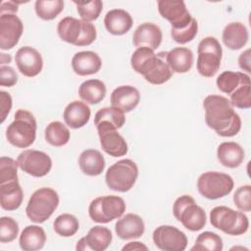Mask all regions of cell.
I'll return each instance as SVG.
<instances>
[{
    "mask_svg": "<svg viewBox=\"0 0 251 251\" xmlns=\"http://www.w3.org/2000/svg\"><path fill=\"white\" fill-rule=\"evenodd\" d=\"M162 38V30L157 25L153 23H143L134 30L132 42L137 48L148 47L155 50L160 46Z\"/></svg>",
    "mask_w": 251,
    "mask_h": 251,
    "instance_id": "cell-17",
    "label": "cell"
},
{
    "mask_svg": "<svg viewBox=\"0 0 251 251\" xmlns=\"http://www.w3.org/2000/svg\"><path fill=\"white\" fill-rule=\"evenodd\" d=\"M249 38L247 27L240 22L227 24L223 30V42L231 50H239L246 45Z\"/></svg>",
    "mask_w": 251,
    "mask_h": 251,
    "instance_id": "cell-25",
    "label": "cell"
},
{
    "mask_svg": "<svg viewBox=\"0 0 251 251\" xmlns=\"http://www.w3.org/2000/svg\"><path fill=\"white\" fill-rule=\"evenodd\" d=\"M173 214L186 229L191 231H198L206 225L207 216L205 211L196 204L190 195H182L176 199Z\"/></svg>",
    "mask_w": 251,
    "mask_h": 251,
    "instance_id": "cell-6",
    "label": "cell"
},
{
    "mask_svg": "<svg viewBox=\"0 0 251 251\" xmlns=\"http://www.w3.org/2000/svg\"><path fill=\"white\" fill-rule=\"evenodd\" d=\"M34 9L40 19L51 21L63 11L64 2L62 0H37Z\"/></svg>",
    "mask_w": 251,
    "mask_h": 251,
    "instance_id": "cell-37",
    "label": "cell"
},
{
    "mask_svg": "<svg viewBox=\"0 0 251 251\" xmlns=\"http://www.w3.org/2000/svg\"><path fill=\"white\" fill-rule=\"evenodd\" d=\"M167 52L158 53L159 60L155 66V68L144 76L145 80L152 84H163L167 82L173 75V72L170 69L169 65L166 62Z\"/></svg>",
    "mask_w": 251,
    "mask_h": 251,
    "instance_id": "cell-35",
    "label": "cell"
},
{
    "mask_svg": "<svg viewBox=\"0 0 251 251\" xmlns=\"http://www.w3.org/2000/svg\"><path fill=\"white\" fill-rule=\"evenodd\" d=\"M211 225L229 235H241L249 227V221L243 212L229 207L217 206L210 212Z\"/></svg>",
    "mask_w": 251,
    "mask_h": 251,
    "instance_id": "cell-5",
    "label": "cell"
},
{
    "mask_svg": "<svg viewBox=\"0 0 251 251\" xmlns=\"http://www.w3.org/2000/svg\"><path fill=\"white\" fill-rule=\"evenodd\" d=\"M133 21L128 12L124 9H113L107 12L104 18L106 29L114 35H123L132 26Z\"/></svg>",
    "mask_w": 251,
    "mask_h": 251,
    "instance_id": "cell-21",
    "label": "cell"
},
{
    "mask_svg": "<svg viewBox=\"0 0 251 251\" xmlns=\"http://www.w3.org/2000/svg\"><path fill=\"white\" fill-rule=\"evenodd\" d=\"M15 62L22 75L27 77H33L42 71L43 60L40 53L33 47H21L15 56Z\"/></svg>",
    "mask_w": 251,
    "mask_h": 251,
    "instance_id": "cell-15",
    "label": "cell"
},
{
    "mask_svg": "<svg viewBox=\"0 0 251 251\" xmlns=\"http://www.w3.org/2000/svg\"><path fill=\"white\" fill-rule=\"evenodd\" d=\"M112 107L118 108L124 113L132 111L140 101V93L131 85H121L113 90L110 97Z\"/></svg>",
    "mask_w": 251,
    "mask_h": 251,
    "instance_id": "cell-18",
    "label": "cell"
},
{
    "mask_svg": "<svg viewBox=\"0 0 251 251\" xmlns=\"http://www.w3.org/2000/svg\"><path fill=\"white\" fill-rule=\"evenodd\" d=\"M24 199V193L19 181H10L0 184V205L6 211L17 210Z\"/></svg>",
    "mask_w": 251,
    "mask_h": 251,
    "instance_id": "cell-30",
    "label": "cell"
},
{
    "mask_svg": "<svg viewBox=\"0 0 251 251\" xmlns=\"http://www.w3.org/2000/svg\"><path fill=\"white\" fill-rule=\"evenodd\" d=\"M54 230L63 237H70L76 233L79 227L78 220L71 214H62L58 216L53 224Z\"/></svg>",
    "mask_w": 251,
    "mask_h": 251,
    "instance_id": "cell-36",
    "label": "cell"
},
{
    "mask_svg": "<svg viewBox=\"0 0 251 251\" xmlns=\"http://www.w3.org/2000/svg\"><path fill=\"white\" fill-rule=\"evenodd\" d=\"M155 245L163 251H183L187 246V237L177 227L163 225L153 231Z\"/></svg>",
    "mask_w": 251,
    "mask_h": 251,
    "instance_id": "cell-12",
    "label": "cell"
},
{
    "mask_svg": "<svg viewBox=\"0 0 251 251\" xmlns=\"http://www.w3.org/2000/svg\"><path fill=\"white\" fill-rule=\"evenodd\" d=\"M223 246V239L220 235L212 231H204L198 235L191 250L222 251Z\"/></svg>",
    "mask_w": 251,
    "mask_h": 251,
    "instance_id": "cell-38",
    "label": "cell"
},
{
    "mask_svg": "<svg viewBox=\"0 0 251 251\" xmlns=\"http://www.w3.org/2000/svg\"><path fill=\"white\" fill-rule=\"evenodd\" d=\"M0 104H1V121H0V123L3 124L12 109V97L8 92L3 91V90L0 91Z\"/></svg>",
    "mask_w": 251,
    "mask_h": 251,
    "instance_id": "cell-46",
    "label": "cell"
},
{
    "mask_svg": "<svg viewBox=\"0 0 251 251\" xmlns=\"http://www.w3.org/2000/svg\"><path fill=\"white\" fill-rule=\"evenodd\" d=\"M197 31H198V23L193 18L190 25L184 28H181V29L171 28V36L176 42L179 44H185L194 39V37L197 34Z\"/></svg>",
    "mask_w": 251,
    "mask_h": 251,
    "instance_id": "cell-43",
    "label": "cell"
},
{
    "mask_svg": "<svg viewBox=\"0 0 251 251\" xmlns=\"http://www.w3.org/2000/svg\"><path fill=\"white\" fill-rule=\"evenodd\" d=\"M244 150L236 142H223L217 150L219 162L226 168H237L244 160Z\"/></svg>",
    "mask_w": 251,
    "mask_h": 251,
    "instance_id": "cell-28",
    "label": "cell"
},
{
    "mask_svg": "<svg viewBox=\"0 0 251 251\" xmlns=\"http://www.w3.org/2000/svg\"><path fill=\"white\" fill-rule=\"evenodd\" d=\"M250 76L241 72L226 71L217 77V86L223 93L230 95L244 80Z\"/></svg>",
    "mask_w": 251,
    "mask_h": 251,
    "instance_id": "cell-34",
    "label": "cell"
},
{
    "mask_svg": "<svg viewBox=\"0 0 251 251\" xmlns=\"http://www.w3.org/2000/svg\"><path fill=\"white\" fill-rule=\"evenodd\" d=\"M196 68L198 73L205 77L214 76L221 67L223 49L219 40L214 36L203 38L197 48Z\"/></svg>",
    "mask_w": 251,
    "mask_h": 251,
    "instance_id": "cell-7",
    "label": "cell"
},
{
    "mask_svg": "<svg viewBox=\"0 0 251 251\" xmlns=\"http://www.w3.org/2000/svg\"><path fill=\"white\" fill-rule=\"evenodd\" d=\"M234 182L229 175L220 172H206L197 179L199 193L210 200H216L228 195Z\"/></svg>",
    "mask_w": 251,
    "mask_h": 251,
    "instance_id": "cell-10",
    "label": "cell"
},
{
    "mask_svg": "<svg viewBox=\"0 0 251 251\" xmlns=\"http://www.w3.org/2000/svg\"><path fill=\"white\" fill-rule=\"evenodd\" d=\"M91 111L86 103L75 100L69 103L63 113V118L71 128H80L85 126L90 119Z\"/></svg>",
    "mask_w": 251,
    "mask_h": 251,
    "instance_id": "cell-22",
    "label": "cell"
},
{
    "mask_svg": "<svg viewBox=\"0 0 251 251\" xmlns=\"http://www.w3.org/2000/svg\"><path fill=\"white\" fill-rule=\"evenodd\" d=\"M57 31L63 41L75 46H88L97 36L93 24L74 17L62 19L57 25Z\"/></svg>",
    "mask_w": 251,
    "mask_h": 251,
    "instance_id": "cell-3",
    "label": "cell"
},
{
    "mask_svg": "<svg viewBox=\"0 0 251 251\" xmlns=\"http://www.w3.org/2000/svg\"><path fill=\"white\" fill-rule=\"evenodd\" d=\"M145 230L144 222L136 214H126L122 217L115 225L116 234L124 240L139 238Z\"/></svg>",
    "mask_w": 251,
    "mask_h": 251,
    "instance_id": "cell-19",
    "label": "cell"
},
{
    "mask_svg": "<svg viewBox=\"0 0 251 251\" xmlns=\"http://www.w3.org/2000/svg\"><path fill=\"white\" fill-rule=\"evenodd\" d=\"M102 149L110 156L122 157L127 153V144L117 129L98 131Z\"/></svg>",
    "mask_w": 251,
    "mask_h": 251,
    "instance_id": "cell-24",
    "label": "cell"
},
{
    "mask_svg": "<svg viewBox=\"0 0 251 251\" xmlns=\"http://www.w3.org/2000/svg\"><path fill=\"white\" fill-rule=\"evenodd\" d=\"M46 242L44 229L35 225L27 226L20 235V247L25 251H36L43 248Z\"/></svg>",
    "mask_w": 251,
    "mask_h": 251,
    "instance_id": "cell-31",
    "label": "cell"
},
{
    "mask_svg": "<svg viewBox=\"0 0 251 251\" xmlns=\"http://www.w3.org/2000/svg\"><path fill=\"white\" fill-rule=\"evenodd\" d=\"M19 234V225L11 217H2L0 219V241L9 243L16 239Z\"/></svg>",
    "mask_w": 251,
    "mask_h": 251,
    "instance_id": "cell-42",
    "label": "cell"
},
{
    "mask_svg": "<svg viewBox=\"0 0 251 251\" xmlns=\"http://www.w3.org/2000/svg\"><path fill=\"white\" fill-rule=\"evenodd\" d=\"M24 31V25L16 14L0 15V48L9 50L15 47Z\"/></svg>",
    "mask_w": 251,
    "mask_h": 251,
    "instance_id": "cell-14",
    "label": "cell"
},
{
    "mask_svg": "<svg viewBox=\"0 0 251 251\" xmlns=\"http://www.w3.org/2000/svg\"><path fill=\"white\" fill-rule=\"evenodd\" d=\"M45 140L52 146L61 147L66 145L71 137L69 128L61 122H51L44 131Z\"/></svg>",
    "mask_w": 251,
    "mask_h": 251,
    "instance_id": "cell-33",
    "label": "cell"
},
{
    "mask_svg": "<svg viewBox=\"0 0 251 251\" xmlns=\"http://www.w3.org/2000/svg\"><path fill=\"white\" fill-rule=\"evenodd\" d=\"M74 3L76 5V10L81 20L88 23L97 20L103 9V3L100 0L89 2L74 1Z\"/></svg>",
    "mask_w": 251,
    "mask_h": 251,
    "instance_id": "cell-40",
    "label": "cell"
},
{
    "mask_svg": "<svg viewBox=\"0 0 251 251\" xmlns=\"http://www.w3.org/2000/svg\"><path fill=\"white\" fill-rule=\"evenodd\" d=\"M112 232L111 230L102 226H95L91 227L87 234L77 241L76 250H94V251H104L106 250L112 242Z\"/></svg>",
    "mask_w": 251,
    "mask_h": 251,
    "instance_id": "cell-16",
    "label": "cell"
},
{
    "mask_svg": "<svg viewBox=\"0 0 251 251\" xmlns=\"http://www.w3.org/2000/svg\"><path fill=\"white\" fill-rule=\"evenodd\" d=\"M126 203L120 196L105 195L90 202L88 214L93 222L107 224L115 219H120L126 212Z\"/></svg>",
    "mask_w": 251,
    "mask_h": 251,
    "instance_id": "cell-9",
    "label": "cell"
},
{
    "mask_svg": "<svg viewBox=\"0 0 251 251\" xmlns=\"http://www.w3.org/2000/svg\"><path fill=\"white\" fill-rule=\"evenodd\" d=\"M238 64L241 70L246 71L247 73L251 72L250 68V49H246L244 52H242L239 55L238 58Z\"/></svg>",
    "mask_w": 251,
    "mask_h": 251,
    "instance_id": "cell-48",
    "label": "cell"
},
{
    "mask_svg": "<svg viewBox=\"0 0 251 251\" xmlns=\"http://www.w3.org/2000/svg\"><path fill=\"white\" fill-rule=\"evenodd\" d=\"M58 205V193L53 188L41 187L35 190L30 196L25 213L31 222L42 224L52 216Z\"/></svg>",
    "mask_w": 251,
    "mask_h": 251,
    "instance_id": "cell-4",
    "label": "cell"
},
{
    "mask_svg": "<svg viewBox=\"0 0 251 251\" xmlns=\"http://www.w3.org/2000/svg\"><path fill=\"white\" fill-rule=\"evenodd\" d=\"M229 102L233 107L249 109L251 107V82L250 78L244 80L230 95Z\"/></svg>",
    "mask_w": 251,
    "mask_h": 251,
    "instance_id": "cell-39",
    "label": "cell"
},
{
    "mask_svg": "<svg viewBox=\"0 0 251 251\" xmlns=\"http://www.w3.org/2000/svg\"><path fill=\"white\" fill-rule=\"evenodd\" d=\"M138 176L136 164L129 159H123L114 163L106 172L107 186L115 191L126 192L132 188Z\"/></svg>",
    "mask_w": 251,
    "mask_h": 251,
    "instance_id": "cell-8",
    "label": "cell"
},
{
    "mask_svg": "<svg viewBox=\"0 0 251 251\" xmlns=\"http://www.w3.org/2000/svg\"><path fill=\"white\" fill-rule=\"evenodd\" d=\"M159 60L158 54L148 47H139L131 55L130 65L133 71L141 75H147L156 66Z\"/></svg>",
    "mask_w": 251,
    "mask_h": 251,
    "instance_id": "cell-27",
    "label": "cell"
},
{
    "mask_svg": "<svg viewBox=\"0 0 251 251\" xmlns=\"http://www.w3.org/2000/svg\"><path fill=\"white\" fill-rule=\"evenodd\" d=\"M78 166L84 175L96 176L103 173L105 169V159L98 150L86 149L79 155Z\"/></svg>",
    "mask_w": 251,
    "mask_h": 251,
    "instance_id": "cell-29",
    "label": "cell"
},
{
    "mask_svg": "<svg viewBox=\"0 0 251 251\" xmlns=\"http://www.w3.org/2000/svg\"><path fill=\"white\" fill-rule=\"evenodd\" d=\"M18 81V75L16 71L10 66L0 67V84L1 86L12 87Z\"/></svg>",
    "mask_w": 251,
    "mask_h": 251,
    "instance_id": "cell-45",
    "label": "cell"
},
{
    "mask_svg": "<svg viewBox=\"0 0 251 251\" xmlns=\"http://www.w3.org/2000/svg\"><path fill=\"white\" fill-rule=\"evenodd\" d=\"M102 61L99 55L93 51H80L72 58L73 71L80 75H90L98 73L101 69Z\"/></svg>",
    "mask_w": 251,
    "mask_h": 251,
    "instance_id": "cell-20",
    "label": "cell"
},
{
    "mask_svg": "<svg viewBox=\"0 0 251 251\" xmlns=\"http://www.w3.org/2000/svg\"><path fill=\"white\" fill-rule=\"evenodd\" d=\"M36 127L34 116L26 110L19 109L6 129V138L15 147L27 148L35 140Z\"/></svg>",
    "mask_w": 251,
    "mask_h": 251,
    "instance_id": "cell-2",
    "label": "cell"
},
{
    "mask_svg": "<svg viewBox=\"0 0 251 251\" xmlns=\"http://www.w3.org/2000/svg\"><path fill=\"white\" fill-rule=\"evenodd\" d=\"M27 1H3L0 8V15L4 14H17L18 5L21 3H25Z\"/></svg>",
    "mask_w": 251,
    "mask_h": 251,
    "instance_id": "cell-47",
    "label": "cell"
},
{
    "mask_svg": "<svg viewBox=\"0 0 251 251\" xmlns=\"http://www.w3.org/2000/svg\"><path fill=\"white\" fill-rule=\"evenodd\" d=\"M158 11L164 19L171 23L173 29L184 28L193 20L185 3L181 0H160L158 1Z\"/></svg>",
    "mask_w": 251,
    "mask_h": 251,
    "instance_id": "cell-13",
    "label": "cell"
},
{
    "mask_svg": "<svg viewBox=\"0 0 251 251\" xmlns=\"http://www.w3.org/2000/svg\"><path fill=\"white\" fill-rule=\"evenodd\" d=\"M17 162L23 172L35 177L46 176L52 168L51 158L46 153L38 150H24L19 154Z\"/></svg>",
    "mask_w": 251,
    "mask_h": 251,
    "instance_id": "cell-11",
    "label": "cell"
},
{
    "mask_svg": "<svg viewBox=\"0 0 251 251\" xmlns=\"http://www.w3.org/2000/svg\"><path fill=\"white\" fill-rule=\"evenodd\" d=\"M122 250H148V247L139 241H132L126 244Z\"/></svg>",
    "mask_w": 251,
    "mask_h": 251,
    "instance_id": "cell-49",
    "label": "cell"
},
{
    "mask_svg": "<svg viewBox=\"0 0 251 251\" xmlns=\"http://www.w3.org/2000/svg\"><path fill=\"white\" fill-rule=\"evenodd\" d=\"M126 123L125 113L115 107H105L98 110L94 117L97 131L106 129H119Z\"/></svg>",
    "mask_w": 251,
    "mask_h": 251,
    "instance_id": "cell-23",
    "label": "cell"
},
{
    "mask_svg": "<svg viewBox=\"0 0 251 251\" xmlns=\"http://www.w3.org/2000/svg\"><path fill=\"white\" fill-rule=\"evenodd\" d=\"M233 202L241 212L251 211V186L249 184L238 187L233 194Z\"/></svg>",
    "mask_w": 251,
    "mask_h": 251,
    "instance_id": "cell-44",
    "label": "cell"
},
{
    "mask_svg": "<svg viewBox=\"0 0 251 251\" xmlns=\"http://www.w3.org/2000/svg\"><path fill=\"white\" fill-rule=\"evenodd\" d=\"M205 122L223 137L236 135L241 128V119L229 100L221 95H208L203 101Z\"/></svg>",
    "mask_w": 251,
    "mask_h": 251,
    "instance_id": "cell-1",
    "label": "cell"
},
{
    "mask_svg": "<svg viewBox=\"0 0 251 251\" xmlns=\"http://www.w3.org/2000/svg\"><path fill=\"white\" fill-rule=\"evenodd\" d=\"M193 61V53L186 47H176L167 52L166 55V62L173 73L184 74L189 72L192 68Z\"/></svg>",
    "mask_w": 251,
    "mask_h": 251,
    "instance_id": "cell-26",
    "label": "cell"
},
{
    "mask_svg": "<svg viewBox=\"0 0 251 251\" xmlns=\"http://www.w3.org/2000/svg\"><path fill=\"white\" fill-rule=\"evenodd\" d=\"M1 66H4V64H9L11 62V56L9 54L1 53Z\"/></svg>",
    "mask_w": 251,
    "mask_h": 251,
    "instance_id": "cell-50",
    "label": "cell"
},
{
    "mask_svg": "<svg viewBox=\"0 0 251 251\" xmlns=\"http://www.w3.org/2000/svg\"><path fill=\"white\" fill-rule=\"evenodd\" d=\"M106 85L99 79H88L83 81L78 87V95L88 104H98L106 96Z\"/></svg>",
    "mask_w": 251,
    "mask_h": 251,
    "instance_id": "cell-32",
    "label": "cell"
},
{
    "mask_svg": "<svg viewBox=\"0 0 251 251\" xmlns=\"http://www.w3.org/2000/svg\"><path fill=\"white\" fill-rule=\"evenodd\" d=\"M18 162L10 157L3 156L0 158V184L10 181L19 180L18 178Z\"/></svg>",
    "mask_w": 251,
    "mask_h": 251,
    "instance_id": "cell-41",
    "label": "cell"
}]
</instances>
